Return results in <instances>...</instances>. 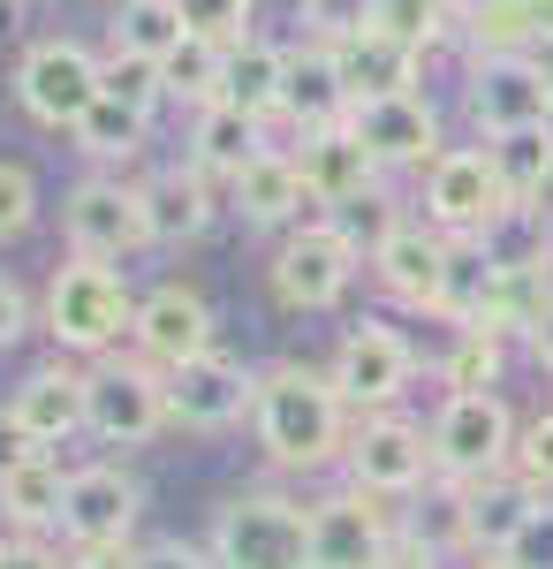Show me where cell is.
<instances>
[{"instance_id": "1", "label": "cell", "mask_w": 553, "mask_h": 569, "mask_svg": "<svg viewBox=\"0 0 553 569\" xmlns=\"http://www.w3.org/2000/svg\"><path fill=\"white\" fill-rule=\"evenodd\" d=\"M349 433H356V410L341 402L326 365H303V357L258 365L251 440L273 479H326V471H341L349 463Z\"/></svg>"}, {"instance_id": "2", "label": "cell", "mask_w": 553, "mask_h": 569, "mask_svg": "<svg viewBox=\"0 0 553 569\" xmlns=\"http://www.w3.org/2000/svg\"><path fill=\"white\" fill-rule=\"evenodd\" d=\"M137 281L129 266H99V259H61L39 289V335L77 365L129 350V319H137Z\"/></svg>"}, {"instance_id": "3", "label": "cell", "mask_w": 553, "mask_h": 569, "mask_svg": "<svg viewBox=\"0 0 553 569\" xmlns=\"http://www.w3.org/2000/svg\"><path fill=\"white\" fill-rule=\"evenodd\" d=\"M213 569H311V509L289 486H243L205 517Z\"/></svg>"}, {"instance_id": "4", "label": "cell", "mask_w": 553, "mask_h": 569, "mask_svg": "<svg viewBox=\"0 0 553 569\" xmlns=\"http://www.w3.org/2000/svg\"><path fill=\"white\" fill-rule=\"evenodd\" d=\"M356 281H364V251H356L326 213L296 220V228L273 236V251H265V297L289 311V319H326V311H341Z\"/></svg>"}, {"instance_id": "5", "label": "cell", "mask_w": 553, "mask_h": 569, "mask_svg": "<svg viewBox=\"0 0 553 569\" xmlns=\"http://www.w3.org/2000/svg\"><path fill=\"white\" fill-rule=\"evenodd\" d=\"M152 251V220H144V176L84 168L61 190V259H99L129 266Z\"/></svg>"}, {"instance_id": "6", "label": "cell", "mask_w": 553, "mask_h": 569, "mask_svg": "<svg viewBox=\"0 0 553 569\" xmlns=\"http://www.w3.org/2000/svg\"><path fill=\"white\" fill-rule=\"evenodd\" d=\"M425 426H432V479L440 486H485L515 471L523 418L509 410V395H440Z\"/></svg>"}, {"instance_id": "7", "label": "cell", "mask_w": 553, "mask_h": 569, "mask_svg": "<svg viewBox=\"0 0 553 569\" xmlns=\"http://www.w3.org/2000/svg\"><path fill=\"white\" fill-rule=\"evenodd\" d=\"M326 380L341 388V402L356 418H380V410H402L410 388H418V342L402 335V319L386 311H364L341 327V342L326 350Z\"/></svg>"}, {"instance_id": "8", "label": "cell", "mask_w": 553, "mask_h": 569, "mask_svg": "<svg viewBox=\"0 0 553 569\" xmlns=\"http://www.w3.org/2000/svg\"><path fill=\"white\" fill-rule=\"evenodd\" d=\"M16 107L39 122V130L69 137L84 122L91 107H99V91H107V61L91 53L84 39H31L16 53Z\"/></svg>"}, {"instance_id": "9", "label": "cell", "mask_w": 553, "mask_h": 569, "mask_svg": "<svg viewBox=\"0 0 553 569\" xmlns=\"http://www.w3.org/2000/svg\"><path fill=\"white\" fill-rule=\"evenodd\" d=\"M410 198H418V220H432V228L455 236V243H485V236L515 213L501 176H493V152H485V144H448L425 176H418Z\"/></svg>"}, {"instance_id": "10", "label": "cell", "mask_w": 553, "mask_h": 569, "mask_svg": "<svg viewBox=\"0 0 553 569\" xmlns=\"http://www.w3.org/2000/svg\"><path fill=\"white\" fill-rule=\"evenodd\" d=\"M174 418H168V372L160 365H144L137 350H114L91 365V426L84 440L99 448H152V440H168Z\"/></svg>"}, {"instance_id": "11", "label": "cell", "mask_w": 553, "mask_h": 569, "mask_svg": "<svg viewBox=\"0 0 553 569\" xmlns=\"http://www.w3.org/2000/svg\"><path fill=\"white\" fill-rule=\"evenodd\" d=\"M463 114L477 137L546 130L553 122V69L546 53H470L463 61Z\"/></svg>"}, {"instance_id": "12", "label": "cell", "mask_w": 553, "mask_h": 569, "mask_svg": "<svg viewBox=\"0 0 553 569\" xmlns=\"http://www.w3.org/2000/svg\"><path fill=\"white\" fill-rule=\"evenodd\" d=\"M303 509H311V569H372L402 539V501H380V493H364V486H319V493H303Z\"/></svg>"}, {"instance_id": "13", "label": "cell", "mask_w": 553, "mask_h": 569, "mask_svg": "<svg viewBox=\"0 0 553 569\" xmlns=\"http://www.w3.org/2000/svg\"><path fill=\"white\" fill-rule=\"evenodd\" d=\"M341 479L364 486V493H380V501H402V509H410V501L432 486V426H425V418H410V410L356 418Z\"/></svg>"}, {"instance_id": "14", "label": "cell", "mask_w": 553, "mask_h": 569, "mask_svg": "<svg viewBox=\"0 0 553 569\" xmlns=\"http://www.w3.org/2000/svg\"><path fill=\"white\" fill-rule=\"evenodd\" d=\"M251 402H258V365L235 357L228 342L190 357L182 372H168V418H174V433H190V440H220L235 426H251Z\"/></svg>"}, {"instance_id": "15", "label": "cell", "mask_w": 553, "mask_h": 569, "mask_svg": "<svg viewBox=\"0 0 553 569\" xmlns=\"http://www.w3.org/2000/svg\"><path fill=\"white\" fill-rule=\"evenodd\" d=\"M144 525V479L122 456H91L69 463V493H61V547H129Z\"/></svg>"}, {"instance_id": "16", "label": "cell", "mask_w": 553, "mask_h": 569, "mask_svg": "<svg viewBox=\"0 0 553 569\" xmlns=\"http://www.w3.org/2000/svg\"><path fill=\"white\" fill-rule=\"evenodd\" d=\"M129 350L144 357V365H160V372H182L190 357L220 350V311L213 297L198 289V281H152L144 297H137V319H129Z\"/></svg>"}, {"instance_id": "17", "label": "cell", "mask_w": 553, "mask_h": 569, "mask_svg": "<svg viewBox=\"0 0 553 569\" xmlns=\"http://www.w3.org/2000/svg\"><path fill=\"white\" fill-rule=\"evenodd\" d=\"M349 130L364 137V152H372V168L386 182H418L448 152V122H440V107H432V91H394V99H364V107H349Z\"/></svg>"}, {"instance_id": "18", "label": "cell", "mask_w": 553, "mask_h": 569, "mask_svg": "<svg viewBox=\"0 0 553 569\" xmlns=\"http://www.w3.org/2000/svg\"><path fill=\"white\" fill-rule=\"evenodd\" d=\"M448 266H455V236H440L432 220H402L380 251L364 259L372 289H380L394 311H418V319H440V297H448Z\"/></svg>"}, {"instance_id": "19", "label": "cell", "mask_w": 553, "mask_h": 569, "mask_svg": "<svg viewBox=\"0 0 553 569\" xmlns=\"http://www.w3.org/2000/svg\"><path fill=\"white\" fill-rule=\"evenodd\" d=\"M8 410H16V426L39 440V448H69V440H84V426H91V365H77V357H39L16 388L0 395Z\"/></svg>"}, {"instance_id": "20", "label": "cell", "mask_w": 553, "mask_h": 569, "mask_svg": "<svg viewBox=\"0 0 553 569\" xmlns=\"http://www.w3.org/2000/svg\"><path fill=\"white\" fill-rule=\"evenodd\" d=\"M144 220H152V251H190L228 220V182L174 152L160 168H144Z\"/></svg>"}, {"instance_id": "21", "label": "cell", "mask_w": 553, "mask_h": 569, "mask_svg": "<svg viewBox=\"0 0 553 569\" xmlns=\"http://www.w3.org/2000/svg\"><path fill=\"white\" fill-rule=\"evenodd\" d=\"M311 190H303V168L289 144H265L243 176L228 182V220L243 228V236H289L296 220H311Z\"/></svg>"}, {"instance_id": "22", "label": "cell", "mask_w": 553, "mask_h": 569, "mask_svg": "<svg viewBox=\"0 0 553 569\" xmlns=\"http://www.w3.org/2000/svg\"><path fill=\"white\" fill-rule=\"evenodd\" d=\"M539 501L546 493H531L515 471L509 479H485V486H455V562H501Z\"/></svg>"}, {"instance_id": "23", "label": "cell", "mask_w": 553, "mask_h": 569, "mask_svg": "<svg viewBox=\"0 0 553 569\" xmlns=\"http://www.w3.org/2000/svg\"><path fill=\"white\" fill-rule=\"evenodd\" d=\"M296 168H303V190H311V206L319 213H341L349 198H364L372 182H386L372 168V152H364V137L349 130V122H326V130H303L296 144Z\"/></svg>"}, {"instance_id": "24", "label": "cell", "mask_w": 553, "mask_h": 569, "mask_svg": "<svg viewBox=\"0 0 553 569\" xmlns=\"http://www.w3.org/2000/svg\"><path fill=\"white\" fill-rule=\"evenodd\" d=\"M326 122H349L341 61H334V46L296 39V46H289V91H281V122H273V137L296 144L303 130H326Z\"/></svg>"}, {"instance_id": "25", "label": "cell", "mask_w": 553, "mask_h": 569, "mask_svg": "<svg viewBox=\"0 0 553 569\" xmlns=\"http://www.w3.org/2000/svg\"><path fill=\"white\" fill-rule=\"evenodd\" d=\"M265 144H281L273 122H258V114H243V107L220 99V107H198V114H190V130H182V160L205 168L213 182H235Z\"/></svg>"}, {"instance_id": "26", "label": "cell", "mask_w": 553, "mask_h": 569, "mask_svg": "<svg viewBox=\"0 0 553 569\" xmlns=\"http://www.w3.org/2000/svg\"><path fill=\"white\" fill-rule=\"evenodd\" d=\"M152 130H160L152 114H137V107H122V99H107V91H99V107L69 130V152H77L84 168L144 176V160H152Z\"/></svg>"}, {"instance_id": "27", "label": "cell", "mask_w": 553, "mask_h": 569, "mask_svg": "<svg viewBox=\"0 0 553 569\" xmlns=\"http://www.w3.org/2000/svg\"><path fill=\"white\" fill-rule=\"evenodd\" d=\"M61 493H69V463L46 448L23 471L0 479V539H61Z\"/></svg>"}, {"instance_id": "28", "label": "cell", "mask_w": 553, "mask_h": 569, "mask_svg": "<svg viewBox=\"0 0 553 569\" xmlns=\"http://www.w3.org/2000/svg\"><path fill=\"white\" fill-rule=\"evenodd\" d=\"M334 61H341V84H349V107L394 99V91H425V53L386 39V31H364V39L334 46Z\"/></svg>"}, {"instance_id": "29", "label": "cell", "mask_w": 553, "mask_h": 569, "mask_svg": "<svg viewBox=\"0 0 553 569\" xmlns=\"http://www.w3.org/2000/svg\"><path fill=\"white\" fill-rule=\"evenodd\" d=\"M515 357H523V342L501 327H448V350L432 365V380H440V395H501Z\"/></svg>"}, {"instance_id": "30", "label": "cell", "mask_w": 553, "mask_h": 569, "mask_svg": "<svg viewBox=\"0 0 553 569\" xmlns=\"http://www.w3.org/2000/svg\"><path fill=\"white\" fill-rule=\"evenodd\" d=\"M493 152V176L509 190V206L523 213H553V122L546 130H509V137H477Z\"/></svg>"}, {"instance_id": "31", "label": "cell", "mask_w": 553, "mask_h": 569, "mask_svg": "<svg viewBox=\"0 0 553 569\" xmlns=\"http://www.w3.org/2000/svg\"><path fill=\"white\" fill-rule=\"evenodd\" d=\"M281 91H289V46L281 39L258 31V39L228 46V84H220L228 107H243L258 122H281Z\"/></svg>"}, {"instance_id": "32", "label": "cell", "mask_w": 553, "mask_h": 569, "mask_svg": "<svg viewBox=\"0 0 553 569\" xmlns=\"http://www.w3.org/2000/svg\"><path fill=\"white\" fill-rule=\"evenodd\" d=\"M182 39H190V31H182L174 0H114V16H107V46H114V53H144V61H168Z\"/></svg>"}, {"instance_id": "33", "label": "cell", "mask_w": 553, "mask_h": 569, "mask_svg": "<svg viewBox=\"0 0 553 569\" xmlns=\"http://www.w3.org/2000/svg\"><path fill=\"white\" fill-rule=\"evenodd\" d=\"M160 77H168V107L182 114H198V107H220V84H228V46L213 39H182L160 61Z\"/></svg>"}, {"instance_id": "34", "label": "cell", "mask_w": 553, "mask_h": 569, "mask_svg": "<svg viewBox=\"0 0 553 569\" xmlns=\"http://www.w3.org/2000/svg\"><path fill=\"white\" fill-rule=\"evenodd\" d=\"M463 53H546V31L523 0H485L477 16H463Z\"/></svg>"}, {"instance_id": "35", "label": "cell", "mask_w": 553, "mask_h": 569, "mask_svg": "<svg viewBox=\"0 0 553 569\" xmlns=\"http://www.w3.org/2000/svg\"><path fill=\"white\" fill-rule=\"evenodd\" d=\"M372 31H386V39L418 46V53H440V46L463 39V23H455V8L448 0H380V16H372Z\"/></svg>"}, {"instance_id": "36", "label": "cell", "mask_w": 553, "mask_h": 569, "mask_svg": "<svg viewBox=\"0 0 553 569\" xmlns=\"http://www.w3.org/2000/svg\"><path fill=\"white\" fill-rule=\"evenodd\" d=\"M107 61V99H122V107H137V114H168V77H160V61H144V53H99Z\"/></svg>"}, {"instance_id": "37", "label": "cell", "mask_w": 553, "mask_h": 569, "mask_svg": "<svg viewBox=\"0 0 553 569\" xmlns=\"http://www.w3.org/2000/svg\"><path fill=\"white\" fill-rule=\"evenodd\" d=\"M380 0H296V39L311 46H349L372 31Z\"/></svg>"}, {"instance_id": "38", "label": "cell", "mask_w": 553, "mask_h": 569, "mask_svg": "<svg viewBox=\"0 0 553 569\" xmlns=\"http://www.w3.org/2000/svg\"><path fill=\"white\" fill-rule=\"evenodd\" d=\"M39 213H46V190H39V176H31V160H8V152H0V251L23 243V236L39 228Z\"/></svg>"}, {"instance_id": "39", "label": "cell", "mask_w": 553, "mask_h": 569, "mask_svg": "<svg viewBox=\"0 0 553 569\" xmlns=\"http://www.w3.org/2000/svg\"><path fill=\"white\" fill-rule=\"evenodd\" d=\"M174 16H182L190 39H213V46L258 39V0H174Z\"/></svg>"}, {"instance_id": "40", "label": "cell", "mask_w": 553, "mask_h": 569, "mask_svg": "<svg viewBox=\"0 0 553 569\" xmlns=\"http://www.w3.org/2000/svg\"><path fill=\"white\" fill-rule=\"evenodd\" d=\"M515 479L553 501V410L523 418V433H515Z\"/></svg>"}, {"instance_id": "41", "label": "cell", "mask_w": 553, "mask_h": 569, "mask_svg": "<svg viewBox=\"0 0 553 569\" xmlns=\"http://www.w3.org/2000/svg\"><path fill=\"white\" fill-rule=\"evenodd\" d=\"M23 335H39V297L16 273H0V357L23 350Z\"/></svg>"}, {"instance_id": "42", "label": "cell", "mask_w": 553, "mask_h": 569, "mask_svg": "<svg viewBox=\"0 0 553 569\" xmlns=\"http://www.w3.org/2000/svg\"><path fill=\"white\" fill-rule=\"evenodd\" d=\"M509 569H553V501H539L531 509V525L515 531V547L501 555Z\"/></svg>"}, {"instance_id": "43", "label": "cell", "mask_w": 553, "mask_h": 569, "mask_svg": "<svg viewBox=\"0 0 553 569\" xmlns=\"http://www.w3.org/2000/svg\"><path fill=\"white\" fill-rule=\"evenodd\" d=\"M137 569H213L205 539H137Z\"/></svg>"}, {"instance_id": "44", "label": "cell", "mask_w": 553, "mask_h": 569, "mask_svg": "<svg viewBox=\"0 0 553 569\" xmlns=\"http://www.w3.org/2000/svg\"><path fill=\"white\" fill-rule=\"evenodd\" d=\"M0 569H69L61 539H0Z\"/></svg>"}, {"instance_id": "45", "label": "cell", "mask_w": 553, "mask_h": 569, "mask_svg": "<svg viewBox=\"0 0 553 569\" xmlns=\"http://www.w3.org/2000/svg\"><path fill=\"white\" fill-rule=\"evenodd\" d=\"M448 562H455V555H440V547H425L418 531H402V539H394L372 569H448Z\"/></svg>"}, {"instance_id": "46", "label": "cell", "mask_w": 553, "mask_h": 569, "mask_svg": "<svg viewBox=\"0 0 553 569\" xmlns=\"http://www.w3.org/2000/svg\"><path fill=\"white\" fill-rule=\"evenodd\" d=\"M31 456H46V448H39L31 433H23V426H16V410L0 402V479H8V471H23Z\"/></svg>"}, {"instance_id": "47", "label": "cell", "mask_w": 553, "mask_h": 569, "mask_svg": "<svg viewBox=\"0 0 553 569\" xmlns=\"http://www.w3.org/2000/svg\"><path fill=\"white\" fill-rule=\"evenodd\" d=\"M69 569H137V539L129 547H69Z\"/></svg>"}, {"instance_id": "48", "label": "cell", "mask_w": 553, "mask_h": 569, "mask_svg": "<svg viewBox=\"0 0 553 569\" xmlns=\"http://www.w3.org/2000/svg\"><path fill=\"white\" fill-rule=\"evenodd\" d=\"M523 357H531V365H539V372H546V380H553V305L539 311V327L523 335Z\"/></svg>"}, {"instance_id": "49", "label": "cell", "mask_w": 553, "mask_h": 569, "mask_svg": "<svg viewBox=\"0 0 553 569\" xmlns=\"http://www.w3.org/2000/svg\"><path fill=\"white\" fill-rule=\"evenodd\" d=\"M448 8H455V23H463V16H477V8H485V0H448Z\"/></svg>"}, {"instance_id": "50", "label": "cell", "mask_w": 553, "mask_h": 569, "mask_svg": "<svg viewBox=\"0 0 553 569\" xmlns=\"http://www.w3.org/2000/svg\"><path fill=\"white\" fill-rule=\"evenodd\" d=\"M463 569H509V562H463Z\"/></svg>"}]
</instances>
